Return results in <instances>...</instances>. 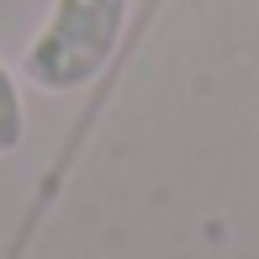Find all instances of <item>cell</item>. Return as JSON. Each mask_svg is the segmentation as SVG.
I'll return each instance as SVG.
<instances>
[{"mask_svg": "<svg viewBox=\"0 0 259 259\" xmlns=\"http://www.w3.org/2000/svg\"><path fill=\"white\" fill-rule=\"evenodd\" d=\"M127 11H133V0H53L48 21L21 53L27 85L48 90V96L85 90L111 64L116 42L127 32Z\"/></svg>", "mask_w": 259, "mask_h": 259, "instance_id": "cell-1", "label": "cell"}, {"mask_svg": "<svg viewBox=\"0 0 259 259\" xmlns=\"http://www.w3.org/2000/svg\"><path fill=\"white\" fill-rule=\"evenodd\" d=\"M27 143V101H21V85L6 64H0V159L16 154Z\"/></svg>", "mask_w": 259, "mask_h": 259, "instance_id": "cell-2", "label": "cell"}]
</instances>
